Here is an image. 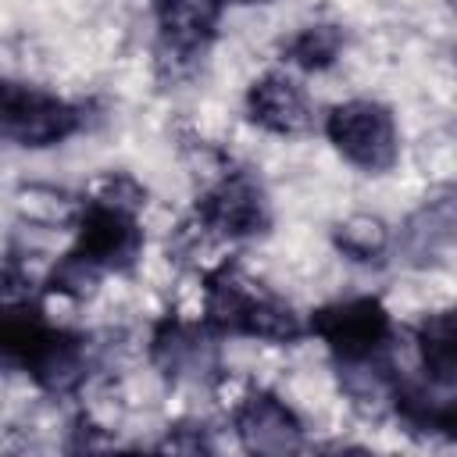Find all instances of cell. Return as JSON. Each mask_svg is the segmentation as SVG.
I'll list each match as a JSON object with an SVG mask.
<instances>
[{"instance_id":"6da1fadb","label":"cell","mask_w":457,"mask_h":457,"mask_svg":"<svg viewBox=\"0 0 457 457\" xmlns=\"http://www.w3.org/2000/svg\"><path fill=\"white\" fill-rule=\"evenodd\" d=\"M318 129L328 139L336 161L353 168L357 175L389 179L403 161V132L396 121V107L375 93L339 96L325 111Z\"/></svg>"},{"instance_id":"7a4b0ae2","label":"cell","mask_w":457,"mask_h":457,"mask_svg":"<svg viewBox=\"0 0 457 457\" xmlns=\"http://www.w3.org/2000/svg\"><path fill=\"white\" fill-rule=\"evenodd\" d=\"M93 100H71L39 79L0 71V143L18 150H54L89 132Z\"/></svg>"},{"instance_id":"3957f363","label":"cell","mask_w":457,"mask_h":457,"mask_svg":"<svg viewBox=\"0 0 457 457\" xmlns=\"http://www.w3.org/2000/svg\"><path fill=\"white\" fill-rule=\"evenodd\" d=\"M193 218L221 246L257 243L275 228V200L250 164L232 161L193 189Z\"/></svg>"},{"instance_id":"277c9868","label":"cell","mask_w":457,"mask_h":457,"mask_svg":"<svg viewBox=\"0 0 457 457\" xmlns=\"http://www.w3.org/2000/svg\"><path fill=\"white\" fill-rule=\"evenodd\" d=\"M389 300L371 293H336L307 311V336L332 364H361L386 357L396 339Z\"/></svg>"},{"instance_id":"5b68a950","label":"cell","mask_w":457,"mask_h":457,"mask_svg":"<svg viewBox=\"0 0 457 457\" xmlns=\"http://www.w3.org/2000/svg\"><path fill=\"white\" fill-rule=\"evenodd\" d=\"M243 121L271 143H303L318 132L314 93L289 68H264L243 86Z\"/></svg>"},{"instance_id":"8992f818","label":"cell","mask_w":457,"mask_h":457,"mask_svg":"<svg viewBox=\"0 0 457 457\" xmlns=\"http://www.w3.org/2000/svg\"><path fill=\"white\" fill-rule=\"evenodd\" d=\"M228 428L250 453H293L307 446V418L275 382H243L228 400Z\"/></svg>"},{"instance_id":"52a82bcc","label":"cell","mask_w":457,"mask_h":457,"mask_svg":"<svg viewBox=\"0 0 457 457\" xmlns=\"http://www.w3.org/2000/svg\"><path fill=\"white\" fill-rule=\"evenodd\" d=\"M350 46L353 43H350L346 25L339 18H325V14H314V18H303L289 29H282L275 39L282 64L296 75H314V79H325L336 68H343Z\"/></svg>"},{"instance_id":"ba28073f","label":"cell","mask_w":457,"mask_h":457,"mask_svg":"<svg viewBox=\"0 0 457 457\" xmlns=\"http://www.w3.org/2000/svg\"><path fill=\"white\" fill-rule=\"evenodd\" d=\"M325 243L346 268L378 271L393 261V225L382 211H368V207L339 211L328 225Z\"/></svg>"},{"instance_id":"9c48e42d","label":"cell","mask_w":457,"mask_h":457,"mask_svg":"<svg viewBox=\"0 0 457 457\" xmlns=\"http://www.w3.org/2000/svg\"><path fill=\"white\" fill-rule=\"evenodd\" d=\"M221 7L228 4V7H264V4H275V0H218Z\"/></svg>"}]
</instances>
